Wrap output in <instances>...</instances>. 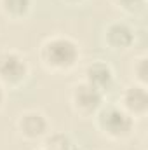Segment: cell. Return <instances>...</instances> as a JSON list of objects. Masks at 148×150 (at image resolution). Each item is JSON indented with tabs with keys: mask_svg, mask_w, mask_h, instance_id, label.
I'll list each match as a JSON object with an SVG mask.
<instances>
[{
	"mask_svg": "<svg viewBox=\"0 0 148 150\" xmlns=\"http://www.w3.org/2000/svg\"><path fill=\"white\" fill-rule=\"evenodd\" d=\"M42 58L52 68H70L78 59V47L66 37H54L45 42Z\"/></svg>",
	"mask_w": 148,
	"mask_h": 150,
	"instance_id": "1",
	"label": "cell"
},
{
	"mask_svg": "<svg viewBox=\"0 0 148 150\" xmlns=\"http://www.w3.org/2000/svg\"><path fill=\"white\" fill-rule=\"evenodd\" d=\"M99 127L110 134L113 138H124L129 136L132 127H134V119L129 112H125L124 108L118 107H106L99 112L98 117Z\"/></svg>",
	"mask_w": 148,
	"mask_h": 150,
	"instance_id": "2",
	"label": "cell"
},
{
	"mask_svg": "<svg viewBox=\"0 0 148 150\" xmlns=\"http://www.w3.org/2000/svg\"><path fill=\"white\" fill-rule=\"evenodd\" d=\"M101 101H103L101 91L92 87L87 82L78 84L73 89V103L77 107V110H80V112L84 113L94 112V110H98L101 107Z\"/></svg>",
	"mask_w": 148,
	"mask_h": 150,
	"instance_id": "3",
	"label": "cell"
},
{
	"mask_svg": "<svg viewBox=\"0 0 148 150\" xmlns=\"http://www.w3.org/2000/svg\"><path fill=\"white\" fill-rule=\"evenodd\" d=\"M26 75V63L16 52H2L0 54V79L9 84L19 82Z\"/></svg>",
	"mask_w": 148,
	"mask_h": 150,
	"instance_id": "4",
	"label": "cell"
},
{
	"mask_svg": "<svg viewBox=\"0 0 148 150\" xmlns=\"http://www.w3.org/2000/svg\"><path fill=\"white\" fill-rule=\"evenodd\" d=\"M124 110L132 113H145L148 108V93L145 86H131L124 93Z\"/></svg>",
	"mask_w": 148,
	"mask_h": 150,
	"instance_id": "5",
	"label": "cell"
},
{
	"mask_svg": "<svg viewBox=\"0 0 148 150\" xmlns=\"http://www.w3.org/2000/svg\"><path fill=\"white\" fill-rule=\"evenodd\" d=\"M111 80H113L111 68L105 63H92L85 70V82L99 91L108 89L111 86Z\"/></svg>",
	"mask_w": 148,
	"mask_h": 150,
	"instance_id": "6",
	"label": "cell"
},
{
	"mask_svg": "<svg viewBox=\"0 0 148 150\" xmlns=\"http://www.w3.org/2000/svg\"><path fill=\"white\" fill-rule=\"evenodd\" d=\"M106 40L115 49H127L134 42V32L125 23H113L106 28Z\"/></svg>",
	"mask_w": 148,
	"mask_h": 150,
	"instance_id": "7",
	"label": "cell"
},
{
	"mask_svg": "<svg viewBox=\"0 0 148 150\" xmlns=\"http://www.w3.org/2000/svg\"><path fill=\"white\" fill-rule=\"evenodd\" d=\"M19 129L28 138H38L47 131V120L42 113L28 112L19 119Z\"/></svg>",
	"mask_w": 148,
	"mask_h": 150,
	"instance_id": "8",
	"label": "cell"
},
{
	"mask_svg": "<svg viewBox=\"0 0 148 150\" xmlns=\"http://www.w3.org/2000/svg\"><path fill=\"white\" fill-rule=\"evenodd\" d=\"M30 2L32 0H2V5L5 9V12H9L12 16H21L30 9Z\"/></svg>",
	"mask_w": 148,
	"mask_h": 150,
	"instance_id": "9",
	"label": "cell"
},
{
	"mask_svg": "<svg viewBox=\"0 0 148 150\" xmlns=\"http://www.w3.org/2000/svg\"><path fill=\"white\" fill-rule=\"evenodd\" d=\"M45 149L47 150H70L72 149V142L65 134H52L45 142Z\"/></svg>",
	"mask_w": 148,
	"mask_h": 150,
	"instance_id": "10",
	"label": "cell"
},
{
	"mask_svg": "<svg viewBox=\"0 0 148 150\" xmlns=\"http://www.w3.org/2000/svg\"><path fill=\"white\" fill-rule=\"evenodd\" d=\"M118 5H122L124 9H129V11H138L143 7L145 0H117Z\"/></svg>",
	"mask_w": 148,
	"mask_h": 150,
	"instance_id": "11",
	"label": "cell"
},
{
	"mask_svg": "<svg viewBox=\"0 0 148 150\" xmlns=\"http://www.w3.org/2000/svg\"><path fill=\"white\" fill-rule=\"evenodd\" d=\"M136 70H138V74H140V79L145 82V80H147V59H145V58H141V59L138 61V68H136Z\"/></svg>",
	"mask_w": 148,
	"mask_h": 150,
	"instance_id": "12",
	"label": "cell"
},
{
	"mask_svg": "<svg viewBox=\"0 0 148 150\" xmlns=\"http://www.w3.org/2000/svg\"><path fill=\"white\" fill-rule=\"evenodd\" d=\"M2 101H4V87L0 84V105H2Z\"/></svg>",
	"mask_w": 148,
	"mask_h": 150,
	"instance_id": "13",
	"label": "cell"
},
{
	"mask_svg": "<svg viewBox=\"0 0 148 150\" xmlns=\"http://www.w3.org/2000/svg\"><path fill=\"white\" fill-rule=\"evenodd\" d=\"M72 2H78V0H72Z\"/></svg>",
	"mask_w": 148,
	"mask_h": 150,
	"instance_id": "14",
	"label": "cell"
},
{
	"mask_svg": "<svg viewBox=\"0 0 148 150\" xmlns=\"http://www.w3.org/2000/svg\"><path fill=\"white\" fill-rule=\"evenodd\" d=\"M44 150H47V149H44Z\"/></svg>",
	"mask_w": 148,
	"mask_h": 150,
	"instance_id": "15",
	"label": "cell"
}]
</instances>
